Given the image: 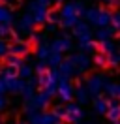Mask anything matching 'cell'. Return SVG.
I'll list each match as a JSON object with an SVG mask.
<instances>
[{
    "instance_id": "obj_1",
    "label": "cell",
    "mask_w": 120,
    "mask_h": 124,
    "mask_svg": "<svg viewBox=\"0 0 120 124\" xmlns=\"http://www.w3.org/2000/svg\"><path fill=\"white\" fill-rule=\"evenodd\" d=\"M0 4H4V6L9 8V9H15V8L21 6V0H0Z\"/></svg>"
}]
</instances>
